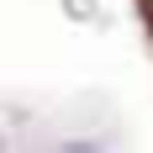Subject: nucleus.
<instances>
[{
    "instance_id": "1",
    "label": "nucleus",
    "mask_w": 153,
    "mask_h": 153,
    "mask_svg": "<svg viewBox=\"0 0 153 153\" xmlns=\"http://www.w3.org/2000/svg\"><path fill=\"white\" fill-rule=\"evenodd\" d=\"M63 5H69V16H90L95 11V0H63Z\"/></svg>"
}]
</instances>
